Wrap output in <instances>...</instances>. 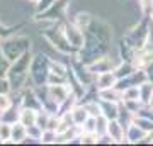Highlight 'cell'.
<instances>
[{
	"label": "cell",
	"instance_id": "cell-26",
	"mask_svg": "<svg viewBox=\"0 0 153 146\" xmlns=\"http://www.w3.org/2000/svg\"><path fill=\"white\" fill-rule=\"evenodd\" d=\"M140 5H141V10L145 16H150L153 10V0H140Z\"/></svg>",
	"mask_w": 153,
	"mask_h": 146
},
{
	"label": "cell",
	"instance_id": "cell-31",
	"mask_svg": "<svg viewBox=\"0 0 153 146\" xmlns=\"http://www.w3.org/2000/svg\"><path fill=\"white\" fill-rule=\"evenodd\" d=\"M150 17H152V21H153V10H152V14H150Z\"/></svg>",
	"mask_w": 153,
	"mask_h": 146
},
{
	"label": "cell",
	"instance_id": "cell-20",
	"mask_svg": "<svg viewBox=\"0 0 153 146\" xmlns=\"http://www.w3.org/2000/svg\"><path fill=\"white\" fill-rule=\"evenodd\" d=\"M10 65H12V61L5 56L4 49H2V44H0V78L7 76V73H9V68H10Z\"/></svg>",
	"mask_w": 153,
	"mask_h": 146
},
{
	"label": "cell",
	"instance_id": "cell-18",
	"mask_svg": "<svg viewBox=\"0 0 153 146\" xmlns=\"http://www.w3.org/2000/svg\"><path fill=\"white\" fill-rule=\"evenodd\" d=\"M21 107H22V105H21ZM21 107L16 109L14 105H12L10 109H7L5 112L0 114V121L9 122V124H14V122H17V121H19V114H21Z\"/></svg>",
	"mask_w": 153,
	"mask_h": 146
},
{
	"label": "cell",
	"instance_id": "cell-30",
	"mask_svg": "<svg viewBox=\"0 0 153 146\" xmlns=\"http://www.w3.org/2000/svg\"><path fill=\"white\" fill-rule=\"evenodd\" d=\"M150 136H152V143H153V131H152V133H150Z\"/></svg>",
	"mask_w": 153,
	"mask_h": 146
},
{
	"label": "cell",
	"instance_id": "cell-9",
	"mask_svg": "<svg viewBox=\"0 0 153 146\" xmlns=\"http://www.w3.org/2000/svg\"><path fill=\"white\" fill-rule=\"evenodd\" d=\"M148 136H150V133L141 129L134 122H131V124L126 127V143H141L143 139H146Z\"/></svg>",
	"mask_w": 153,
	"mask_h": 146
},
{
	"label": "cell",
	"instance_id": "cell-5",
	"mask_svg": "<svg viewBox=\"0 0 153 146\" xmlns=\"http://www.w3.org/2000/svg\"><path fill=\"white\" fill-rule=\"evenodd\" d=\"M68 2L70 0H55V4L49 7L48 10L41 12L36 16L38 21H48V22H56L63 19L66 16V10H68Z\"/></svg>",
	"mask_w": 153,
	"mask_h": 146
},
{
	"label": "cell",
	"instance_id": "cell-6",
	"mask_svg": "<svg viewBox=\"0 0 153 146\" xmlns=\"http://www.w3.org/2000/svg\"><path fill=\"white\" fill-rule=\"evenodd\" d=\"M65 34H66V39L70 41V44L76 51H80L85 44V31L80 29L76 26L75 22H70V24H65Z\"/></svg>",
	"mask_w": 153,
	"mask_h": 146
},
{
	"label": "cell",
	"instance_id": "cell-11",
	"mask_svg": "<svg viewBox=\"0 0 153 146\" xmlns=\"http://www.w3.org/2000/svg\"><path fill=\"white\" fill-rule=\"evenodd\" d=\"M87 66L94 71V73H95V75H99V73H104V71L114 70L112 61H111V58H107V56H99V58L92 60L90 63H87Z\"/></svg>",
	"mask_w": 153,
	"mask_h": 146
},
{
	"label": "cell",
	"instance_id": "cell-3",
	"mask_svg": "<svg viewBox=\"0 0 153 146\" xmlns=\"http://www.w3.org/2000/svg\"><path fill=\"white\" fill-rule=\"evenodd\" d=\"M49 61L48 56L44 54H36L31 63V82L36 87L48 85V76H49Z\"/></svg>",
	"mask_w": 153,
	"mask_h": 146
},
{
	"label": "cell",
	"instance_id": "cell-25",
	"mask_svg": "<svg viewBox=\"0 0 153 146\" xmlns=\"http://www.w3.org/2000/svg\"><path fill=\"white\" fill-rule=\"evenodd\" d=\"M53 4H55V0H39L38 4H36V12H38V14H41V12L48 10Z\"/></svg>",
	"mask_w": 153,
	"mask_h": 146
},
{
	"label": "cell",
	"instance_id": "cell-24",
	"mask_svg": "<svg viewBox=\"0 0 153 146\" xmlns=\"http://www.w3.org/2000/svg\"><path fill=\"white\" fill-rule=\"evenodd\" d=\"M14 104H12V99L9 93H0V114L5 112L7 109H10Z\"/></svg>",
	"mask_w": 153,
	"mask_h": 146
},
{
	"label": "cell",
	"instance_id": "cell-28",
	"mask_svg": "<svg viewBox=\"0 0 153 146\" xmlns=\"http://www.w3.org/2000/svg\"><path fill=\"white\" fill-rule=\"evenodd\" d=\"M148 107L153 109V95H152V99H150V102H148Z\"/></svg>",
	"mask_w": 153,
	"mask_h": 146
},
{
	"label": "cell",
	"instance_id": "cell-10",
	"mask_svg": "<svg viewBox=\"0 0 153 146\" xmlns=\"http://www.w3.org/2000/svg\"><path fill=\"white\" fill-rule=\"evenodd\" d=\"M100 104V110L102 116H105L109 121L112 119H119V110H121V102H111V100H102L99 99Z\"/></svg>",
	"mask_w": 153,
	"mask_h": 146
},
{
	"label": "cell",
	"instance_id": "cell-22",
	"mask_svg": "<svg viewBox=\"0 0 153 146\" xmlns=\"http://www.w3.org/2000/svg\"><path fill=\"white\" fill-rule=\"evenodd\" d=\"M10 134H12V124L0 121V139L4 143H9L10 141Z\"/></svg>",
	"mask_w": 153,
	"mask_h": 146
},
{
	"label": "cell",
	"instance_id": "cell-13",
	"mask_svg": "<svg viewBox=\"0 0 153 146\" xmlns=\"http://www.w3.org/2000/svg\"><path fill=\"white\" fill-rule=\"evenodd\" d=\"M38 114H39V110H36L33 107H21L19 122H22L26 127H29V126H33L38 122Z\"/></svg>",
	"mask_w": 153,
	"mask_h": 146
},
{
	"label": "cell",
	"instance_id": "cell-2",
	"mask_svg": "<svg viewBox=\"0 0 153 146\" xmlns=\"http://www.w3.org/2000/svg\"><path fill=\"white\" fill-rule=\"evenodd\" d=\"M0 44H2L5 56L10 61H16L17 58H21L22 54L31 49V39L26 36H12L10 34L7 38L0 39Z\"/></svg>",
	"mask_w": 153,
	"mask_h": 146
},
{
	"label": "cell",
	"instance_id": "cell-27",
	"mask_svg": "<svg viewBox=\"0 0 153 146\" xmlns=\"http://www.w3.org/2000/svg\"><path fill=\"white\" fill-rule=\"evenodd\" d=\"M14 29H16V27H7V26H2V24H0V39L10 36V34L14 33Z\"/></svg>",
	"mask_w": 153,
	"mask_h": 146
},
{
	"label": "cell",
	"instance_id": "cell-7",
	"mask_svg": "<svg viewBox=\"0 0 153 146\" xmlns=\"http://www.w3.org/2000/svg\"><path fill=\"white\" fill-rule=\"evenodd\" d=\"M46 88H48L49 97L53 99L58 105H61L71 95V92H73L66 83H53V85H46Z\"/></svg>",
	"mask_w": 153,
	"mask_h": 146
},
{
	"label": "cell",
	"instance_id": "cell-8",
	"mask_svg": "<svg viewBox=\"0 0 153 146\" xmlns=\"http://www.w3.org/2000/svg\"><path fill=\"white\" fill-rule=\"evenodd\" d=\"M117 76H116L114 70L111 71H104V73H99L97 78H95V87H97V92L99 90H105V88H114L116 83H117Z\"/></svg>",
	"mask_w": 153,
	"mask_h": 146
},
{
	"label": "cell",
	"instance_id": "cell-4",
	"mask_svg": "<svg viewBox=\"0 0 153 146\" xmlns=\"http://www.w3.org/2000/svg\"><path fill=\"white\" fill-rule=\"evenodd\" d=\"M43 36L49 41V44H53L60 53L63 54H71L75 53L76 49L70 44V41L66 39V34H65V27H51V29H46L43 31Z\"/></svg>",
	"mask_w": 153,
	"mask_h": 146
},
{
	"label": "cell",
	"instance_id": "cell-12",
	"mask_svg": "<svg viewBox=\"0 0 153 146\" xmlns=\"http://www.w3.org/2000/svg\"><path fill=\"white\" fill-rule=\"evenodd\" d=\"M107 134L112 136V139H114L116 143H126V127L119 122V119L109 121Z\"/></svg>",
	"mask_w": 153,
	"mask_h": 146
},
{
	"label": "cell",
	"instance_id": "cell-15",
	"mask_svg": "<svg viewBox=\"0 0 153 146\" xmlns=\"http://www.w3.org/2000/svg\"><path fill=\"white\" fill-rule=\"evenodd\" d=\"M27 138V127L22 124V122H14L12 124V134H10V141L9 143H24V139Z\"/></svg>",
	"mask_w": 153,
	"mask_h": 146
},
{
	"label": "cell",
	"instance_id": "cell-23",
	"mask_svg": "<svg viewBox=\"0 0 153 146\" xmlns=\"http://www.w3.org/2000/svg\"><path fill=\"white\" fill-rule=\"evenodd\" d=\"M49 71H53V73H58L61 76H66L68 78V68L65 65H61V63H56V61H49Z\"/></svg>",
	"mask_w": 153,
	"mask_h": 146
},
{
	"label": "cell",
	"instance_id": "cell-14",
	"mask_svg": "<svg viewBox=\"0 0 153 146\" xmlns=\"http://www.w3.org/2000/svg\"><path fill=\"white\" fill-rule=\"evenodd\" d=\"M70 116H71V121H73V124L78 126V127H82L83 122L88 119V110L85 109V105H80V104H76L75 107L70 110Z\"/></svg>",
	"mask_w": 153,
	"mask_h": 146
},
{
	"label": "cell",
	"instance_id": "cell-32",
	"mask_svg": "<svg viewBox=\"0 0 153 146\" xmlns=\"http://www.w3.org/2000/svg\"><path fill=\"white\" fill-rule=\"evenodd\" d=\"M152 110H153V109H152Z\"/></svg>",
	"mask_w": 153,
	"mask_h": 146
},
{
	"label": "cell",
	"instance_id": "cell-1",
	"mask_svg": "<svg viewBox=\"0 0 153 146\" xmlns=\"http://www.w3.org/2000/svg\"><path fill=\"white\" fill-rule=\"evenodd\" d=\"M33 54L31 51L24 53L21 58H17L16 61H12L10 68H9V73H7V78L10 80L12 90H22L24 87L29 83V78H31V63H33Z\"/></svg>",
	"mask_w": 153,
	"mask_h": 146
},
{
	"label": "cell",
	"instance_id": "cell-16",
	"mask_svg": "<svg viewBox=\"0 0 153 146\" xmlns=\"http://www.w3.org/2000/svg\"><path fill=\"white\" fill-rule=\"evenodd\" d=\"M138 68L134 66V63L131 61H124V63H121L119 66H116L114 68V73L117 78H124V76H129L133 71H136Z\"/></svg>",
	"mask_w": 153,
	"mask_h": 146
},
{
	"label": "cell",
	"instance_id": "cell-17",
	"mask_svg": "<svg viewBox=\"0 0 153 146\" xmlns=\"http://www.w3.org/2000/svg\"><path fill=\"white\" fill-rule=\"evenodd\" d=\"M152 95H153V83L150 80L143 82L141 85H140V100H141L143 104H146V105H148V102H150Z\"/></svg>",
	"mask_w": 153,
	"mask_h": 146
},
{
	"label": "cell",
	"instance_id": "cell-19",
	"mask_svg": "<svg viewBox=\"0 0 153 146\" xmlns=\"http://www.w3.org/2000/svg\"><path fill=\"white\" fill-rule=\"evenodd\" d=\"M123 102L124 100H140V85L128 87L126 90H123Z\"/></svg>",
	"mask_w": 153,
	"mask_h": 146
},
{
	"label": "cell",
	"instance_id": "cell-29",
	"mask_svg": "<svg viewBox=\"0 0 153 146\" xmlns=\"http://www.w3.org/2000/svg\"><path fill=\"white\" fill-rule=\"evenodd\" d=\"M29 2H33V4H38L39 0H29Z\"/></svg>",
	"mask_w": 153,
	"mask_h": 146
},
{
	"label": "cell",
	"instance_id": "cell-21",
	"mask_svg": "<svg viewBox=\"0 0 153 146\" xmlns=\"http://www.w3.org/2000/svg\"><path fill=\"white\" fill-rule=\"evenodd\" d=\"M92 21H94L92 16H90V14H87V12H85V14H78V16L73 19V22H75V24L80 27V29H83V31H85V29L90 26V22H92Z\"/></svg>",
	"mask_w": 153,
	"mask_h": 146
}]
</instances>
